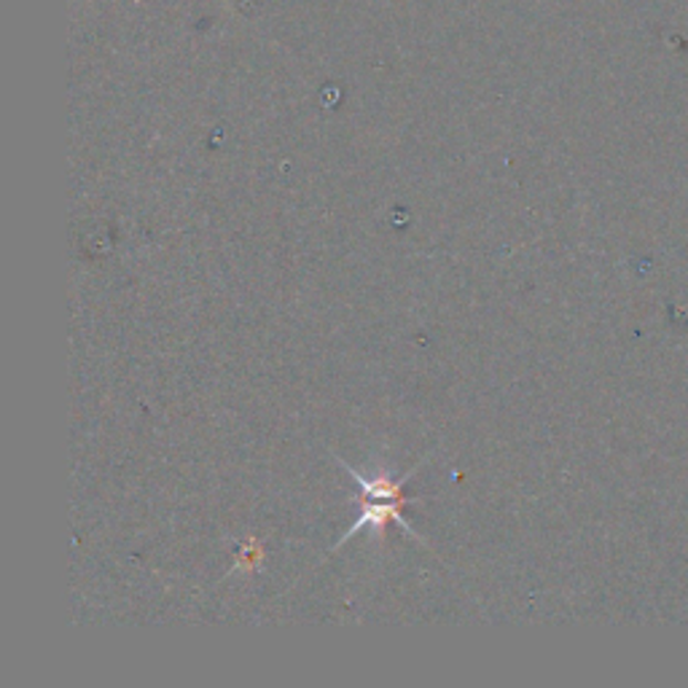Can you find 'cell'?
Instances as JSON below:
<instances>
[{
    "label": "cell",
    "instance_id": "1",
    "mask_svg": "<svg viewBox=\"0 0 688 688\" xmlns=\"http://www.w3.org/2000/svg\"><path fill=\"white\" fill-rule=\"evenodd\" d=\"M336 460H340V466L350 473V477H353L355 484H358V505H361L358 522H355L353 528H350L347 533L340 538L336 549H342L344 543L353 541V535H358L361 530H374V533H379V530H383L387 522L402 524V528L411 538H415V541H423L420 533H417V530L409 524V519L404 517V505L415 503V498L404 496V484L411 477H415V473H406V477L393 481L390 477H387V473L372 477V473L358 471V468H353L350 462H344L342 458H336Z\"/></svg>",
    "mask_w": 688,
    "mask_h": 688
}]
</instances>
